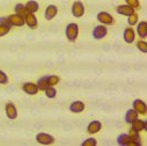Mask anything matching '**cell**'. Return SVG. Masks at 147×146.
I'll use <instances>...</instances> for the list:
<instances>
[{
	"label": "cell",
	"mask_w": 147,
	"mask_h": 146,
	"mask_svg": "<svg viewBox=\"0 0 147 146\" xmlns=\"http://www.w3.org/2000/svg\"><path fill=\"white\" fill-rule=\"evenodd\" d=\"M65 35L68 42H76L79 36V26L74 22H71L65 28Z\"/></svg>",
	"instance_id": "cell-1"
},
{
	"label": "cell",
	"mask_w": 147,
	"mask_h": 146,
	"mask_svg": "<svg viewBox=\"0 0 147 146\" xmlns=\"http://www.w3.org/2000/svg\"><path fill=\"white\" fill-rule=\"evenodd\" d=\"M96 18H97V21H100L101 24H104V26H113L115 23V19L113 18V15L107 13V12L97 13Z\"/></svg>",
	"instance_id": "cell-2"
},
{
	"label": "cell",
	"mask_w": 147,
	"mask_h": 146,
	"mask_svg": "<svg viewBox=\"0 0 147 146\" xmlns=\"http://www.w3.org/2000/svg\"><path fill=\"white\" fill-rule=\"evenodd\" d=\"M71 11H72V15L73 16L79 19V18H82L84 14H85V6H84V4L81 1H76V3H73Z\"/></svg>",
	"instance_id": "cell-3"
},
{
	"label": "cell",
	"mask_w": 147,
	"mask_h": 146,
	"mask_svg": "<svg viewBox=\"0 0 147 146\" xmlns=\"http://www.w3.org/2000/svg\"><path fill=\"white\" fill-rule=\"evenodd\" d=\"M108 35V29L104 24H98L95 26V28L93 29V37L95 40H102Z\"/></svg>",
	"instance_id": "cell-4"
},
{
	"label": "cell",
	"mask_w": 147,
	"mask_h": 146,
	"mask_svg": "<svg viewBox=\"0 0 147 146\" xmlns=\"http://www.w3.org/2000/svg\"><path fill=\"white\" fill-rule=\"evenodd\" d=\"M24 24L30 28V29H36L38 26V21H37V18L34 13H27L24 16Z\"/></svg>",
	"instance_id": "cell-5"
},
{
	"label": "cell",
	"mask_w": 147,
	"mask_h": 146,
	"mask_svg": "<svg viewBox=\"0 0 147 146\" xmlns=\"http://www.w3.org/2000/svg\"><path fill=\"white\" fill-rule=\"evenodd\" d=\"M36 140H37V143L42 144V145H51L55 143V137L49 135V133H44V132H41L38 133L37 136H36Z\"/></svg>",
	"instance_id": "cell-6"
},
{
	"label": "cell",
	"mask_w": 147,
	"mask_h": 146,
	"mask_svg": "<svg viewBox=\"0 0 147 146\" xmlns=\"http://www.w3.org/2000/svg\"><path fill=\"white\" fill-rule=\"evenodd\" d=\"M5 112H6V116L9 120H16L18 118V109H16L14 103L7 102L5 105Z\"/></svg>",
	"instance_id": "cell-7"
},
{
	"label": "cell",
	"mask_w": 147,
	"mask_h": 146,
	"mask_svg": "<svg viewBox=\"0 0 147 146\" xmlns=\"http://www.w3.org/2000/svg\"><path fill=\"white\" fill-rule=\"evenodd\" d=\"M133 109L139 114V115H146L147 112V105L145 103V101H142L141 99H136L133 101Z\"/></svg>",
	"instance_id": "cell-8"
},
{
	"label": "cell",
	"mask_w": 147,
	"mask_h": 146,
	"mask_svg": "<svg viewBox=\"0 0 147 146\" xmlns=\"http://www.w3.org/2000/svg\"><path fill=\"white\" fill-rule=\"evenodd\" d=\"M7 18L9 20L11 27H23L24 26V18L19 14H12Z\"/></svg>",
	"instance_id": "cell-9"
},
{
	"label": "cell",
	"mask_w": 147,
	"mask_h": 146,
	"mask_svg": "<svg viewBox=\"0 0 147 146\" xmlns=\"http://www.w3.org/2000/svg\"><path fill=\"white\" fill-rule=\"evenodd\" d=\"M22 91L28 94V95H36L38 93V87L37 84H34V82H24L22 85Z\"/></svg>",
	"instance_id": "cell-10"
},
{
	"label": "cell",
	"mask_w": 147,
	"mask_h": 146,
	"mask_svg": "<svg viewBox=\"0 0 147 146\" xmlns=\"http://www.w3.org/2000/svg\"><path fill=\"white\" fill-rule=\"evenodd\" d=\"M123 39L125 41V43L127 44H131L134 42L136 40V31L134 29H132V27H126L125 30H124V34H123Z\"/></svg>",
	"instance_id": "cell-11"
},
{
	"label": "cell",
	"mask_w": 147,
	"mask_h": 146,
	"mask_svg": "<svg viewBox=\"0 0 147 146\" xmlns=\"http://www.w3.org/2000/svg\"><path fill=\"white\" fill-rule=\"evenodd\" d=\"M85 108H86V105H85V103L82 101H74V102H72L69 104V110L72 113H74V114L82 113L85 110Z\"/></svg>",
	"instance_id": "cell-12"
},
{
	"label": "cell",
	"mask_w": 147,
	"mask_h": 146,
	"mask_svg": "<svg viewBox=\"0 0 147 146\" xmlns=\"http://www.w3.org/2000/svg\"><path fill=\"white\" fill-rule=\"evenodd\" d=\"M137 35L140 39H146L147 36V22L146 21H141L137 23V29H136Z\"/></svg>",
	"instance_id": "cell-13"
},
{
	"label": "cell",
	"mask_w": 147,
	"mask_h": 146,
	"mask_svg": "<svg viewBox=\"0 0 147 146\" xmlns=\"http://www.w3.org/2000/svg\"><path fill=\"white\" fill-rule=\"evenodd\" d=\"M116 12L119 14V15H124V16H129L131 14L134 13V8H132L131 6L129 5H119L116 7Z\"/></svg>",
	"instance_id": "cell-14"
},
{
	"label": "cell",
	"mask_w": 147,
	"mask_h": 146,
	"mask_svg": "<svg viewBox=\"0 0 147 146\" xmlns=\"http://www.w3.org/2000/svg\"><path fill=\"white\" fill-rule=\"evenodd\" d=\"M101 129H102V123L100 121H92L87 126V132L89 135H95L100 132Z\"/></svg>",
	"instance_id": "cell-15"
},
{
	"label": "cell",
	"mask_w": 147,
	"mask_h": 146,
	"mask_svg": "<svg viewBox=\"0 0 147 146\" xmlns=\"http://www.w3.org/2000/svg\"><path fill=\"white\" fill-rule=\"evenodd\" d=\"M57 14H58V8H57V6H56V5H49V6L47 7V9H45L44 16H45L47 20L50 21V20L55 19Z\"/></svg>",
	"instance_id": "cell-16"
},
{
	"label": "cell",
	"mask_w": 147,
	"mask_h": 146,
	"mask_svg": "<svg viewBox=\"0 0 147 146\" xmlns=\"http://www.w3.org/2000/svg\"><path fill=\"white\" fill-rule=\"evenodd\" d=\"M24 6H26L28 13H34L35 14L40 9V4L37 1H35V0H29V1H27V4Z\"/></svg>",
	"instance_id": "cell-17"
},
{
	"label": "cell",
	"mask_w": 147,
	"mask_h": 146,
	"mask_svg": "<svg viewBox=\"0 0 147 146\" xmlns=\"http://www.w3.org/2000/svg\"><path fill=\"white\" fill-rule=\"evenodd\" d=\"M131 124H132V126H131V128H133V129H134V130H137L138 132L144 131V130H146V129H147L146 121H142V120H139V118H137L136 121H133Z\"/></svg>",
	"instance_id": "cell-18"
},
{
	"label": "cell",
	"mask_w": 147,
	"mask_h": 146,
	"mask_svg": "<svg viewBox=\"0 0 147 146\" xmlns=\"http://www.w3.org/2000/svg\"><path fill=\"white\" fill-rule=\"evenodd\" d=\"M137 118H139V114L134 110V109H129V110L126 112V114H125V122L131 124Z\"/></svg>",
	"instance_id": "cell-19"
},
{
	"label": "cell",
	"mask_w": 147,
	"mask_h": 146,
	"mask_svg": "<svg viewBox=\"0 0 147 146\" xmlns=\"http://www.w3.org/2000/svg\"><path fill=\"white\" fill-rule=\"evenodd\" d=\"M130 140L131 139H130V137H129L127 133H122V135H119L117 137V144L121 145V146H127V144H129Z\"/></svg>",
	"instance_id": "cell-20"
},
{
	"label": "cell",
	"mask_w": 147,
	"mask_h": 146,
	"mask_svg": "<svg viewBox=\"0 0 147 146\" xmlns=\"http://www.w3.org/2000/svg\"><path fill=\"white\" fill-rule=\"evenodd\" d=\"M37 87H38V91H43V92L49 87L47 76H44V77H42V78L38 79V81H37Z\"/></svg>",
	"instance_id": "cell-21"
},
{
	"label": "cell",
	"mask_w": 147,
	"mask_h": 146,
	"mask_svg": "<svg viewBox=\"0 0 147 146\" xmlns=\"http://www.w3.org/2000/svg\"><path fill=\"white\" fill-rule=\"evenodd\" d=\"M138 22H139V16H138V14H137L136 12H134L133 14H131V15L127 16V24H129L130 27L136 26Z\"/></svg>",
	"instance_id": "cell-22"
},
{
	"label": "cell",
	"mask_w": 147,
	"mask_h": 146,
	"mask_svg": "<svg viewBox=\"0 0 147 146\" xmlns=\"http://www.w3.org/2000/svg\"><path fill=\"white\" fill-rule=\"evenodd\" d=\"M14 11H15V14H19V15H21V16H24V15L28 13V12H27V8H26V6H24L23 4H18V5H15Z\"/></svg>",
	"instance_id": "cell-23"
},
{
	"label": "cell",
	"mask_w": 147,
	"mask_h": 146,
	"mask_svg": "<svg viewBox=\"0 0 147 146\" xmlns=\"http://www.w3.org/2000/svg\"><path fill=\"white\" fill-rule=\"evenodd\" d=\"M47 79H48V85L49 86H56L59 84L60 81V78L58 76H55V74H51V76H47Z\"/></svg>",
	"instance_id": "cell-24"
},
{
	"label": "cell",
	"mask_w": 147,
	"mask_h": 146,
	"mask_svg": "<svg viewBox=\"0 0 147 146\" xmlns=\"http://www.w3.org/2000/svg\"><path fill=\"white\" fill-rule=\"evenodd\" d=\"M44 93H45L47 97H49V99H55L57 96V89L55 88V86H49L44 91Z\"/></svg>",
	"instance_id": "cell-25"
},
{
	"label": "cell",
	"mask_w": 147,
	"mask_h": 146,
	"mask_svg": "<svg viewBox=\"0 0 147 146\" xmlns=\"http://www.w3.org/2000/svg\"><path fill=\"white\" fill-rule=\"evenodd\" d=\"M136 47L139 51H141L142 53H147V43L144 40H140L136 43Z\"/></svg>",
	"instance_id": "cell-26"
},
{
	"label": "cell",
	"mask_w": 147,
	"mask_h": 146,
	"mask_svg": "<svg viewBox=\"0 0 147 146\" xmlns=\"http://www.w3.org/2000/svg\"><path fill=\"white\" fill-rule=\"evenodd\" d=\"M129 137H130V139L131 140H137V141H140V135H139V132L137 131V130H134L133 128H131L130 130H129Z\"/></svg>",
	"instance_id": "cell-27"
},
{
	"label": "cell",
	"mask_w": 147,
	"mask_h": 146,
	"mask_svg": "<svg viewBox=\"0 0 147 146\" xmlns=\"http://www.w3.org/2000/svg\"><path fill=\"white\" fill-rule=\"evenodd\" d=\"M11 26H7V24H0V37L3 36H6L9 31H11Z\"/></svg>",
	"instance_id": "cell-28"
},
{
	"label": "cell",
	"mask_w": 147,
	"mask_h": 146,
	"mask_svg": "<svg viewBox=\"0 0 147 146\" xmlns=\"http://www.w3.org/2000/svg\"><path fill=\"white\" fill-rule=\"evenodd\" d=\"M8 84V76L4 71L0 70V85H6Z\"/></svg>",
	"instance_id": "cell-29"
},
{
	"label": "cell",
	"mask_w": 147,
	"mask_h": 146,
	"mask_svg": "<svg viewBox=\"0 0 147 146\" xmlns=\"http://www.w3.org/2000/svg\"><path fill=\"white\" fill-rule=\"evenodd\" d=\"M81 145H82V146H96V145H97V141H96L95 138H88V139H86Z\"/></svg>",
	"instance_id": "cell-30"
},
{
	"label": "cell",
	"mask_w": 147,
	"mask_h": 146,
	"mask_svg": "<svg viewBox=\"0 0 147 146\" xmlns=\"http://www.w3.org/2000/svg\"><path fill=\"white\" fill-rule=\"evenodd\" d=\"M125 3L126 5L131 6L132 8H139L140 7V3H139V0H125Z\"/></svg>",
	"instance_id": "cell-31"
},
{
	"label": "cell",
	"mask_w": 147,
	"mask_h": 146,
	"mask_svg": "<svg viewBox=\"0 0 147 146\" xmlns=\"http://www.w3.org/2000/svg\"><path fill=\"white\" fill-rule=\"evenodd\" d=\"M127 146H141V143L140 141H137V140H130Z\"/></svg>",
	"instance_id": "cell-32"
},
{
	"label": "cell",
	"mask_w": 147,
	"mask_h": 146,
	"mask_svg": "<svg viewBox=\"0 0 147 146\" xmlns=\"http://www.w3.org/2000/svg\"><path fill=\"white\" fill-rule=\"evenodd\" d=\"M0 24H7V26H11V24H9V20H8V18H0Z\"/></svg>",
	"instance_id": "cell-33"
}]
</instances>
